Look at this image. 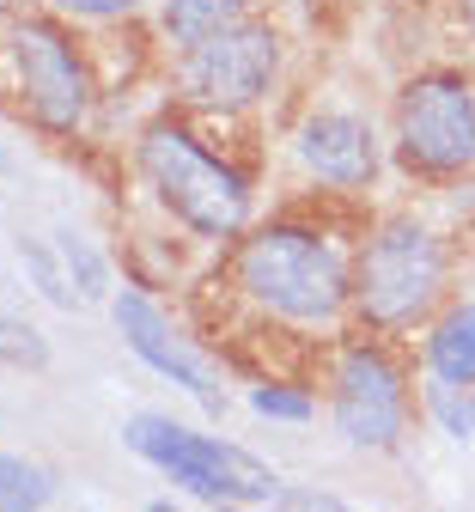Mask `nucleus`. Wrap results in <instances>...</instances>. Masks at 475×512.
Here are the masks:
<instances>
[{
    "label": "nucleus",
    "mask_w": 475,
    "mask_h": 512,
    "mask_svg": "<svg viewBox=\"0 0 475 512\" xmlns=\"http://www.w3.org/2000/svg\"><path fill=\"white\" fill-rule=\"evenodd\" d=\"M275 80H281V31L256 13L177 49V92L201 110L238 116L275 92Z\"/></svg>",
    "instance_id": "6e6552de"
},
{
    "label": "nucleus",
    "mask_w": 475,
    "mask_h": 512,
    "mask_svg": "<svg viewBox=\"0 0 475 512\" xmlns=\"http://www.w3.org/2000/svg\"><path fill=\"white\" fill-rule=\"evenodd\" d=\"M445 281H451V256L439 232L421 226L415 214H390L354 250V317L378 336L433 324Z\"/></svg>",
    "instance_id": "7ed1b4c3"
},
{
    "label": "nucleus",
    "mask_w": 475,
    "mask_h": 512,
    "mask_svg": "<svg viewBox=\"0 0 475 512\" xmlns=\"http://www.w3.org/2000/svg\"><path fill=\"white\" fill-rule=\"evenodd\" d=\"M110 324H116V336H122V348L141 360L147 372H159L165 384H177V391H189L208 415H226V391H220V378H214V366L201 360L195 348H189V336L171 324V317L141 293V287H122V293H110Z\"/></svg>",
    "instance_id": "1a4fd4ad"
},
{
    "label": "nucleus",
    "mask_w": 475,
    "mask_h": 512,
    "mask_svg": "<svg viewBox=\"0 0 475 512\" xmlns=\"http://www.w3.org/2000/svg\"><path fill=\"white\" fill-rule=\"evenodd\" d=\"M421 366L433 378H451V384H469L475 391V299H451L433 311L427 342H421Z\"/></svg>",
    "instance_id": "9b49d317"
},
{
    "label": "nucleus",
    "mask_w": 475,
    "mask_h": 512,
    "mask_svg": "<svg viewBox=\"0 0 475 512\" xmlns=\"http://www.w3.org/2000/svg\"><path fill=\"white\" fill-rule=\"evenodd\" d=\"M250 409L262 415V421H317V397L311 391H299V384H281V378H262V384H250Z\"/></svg>",
    "instance_id": "dca6fc26"
},
{
    "label": "nucleus",
    "mask_w": 475,
    "mask_h": 512,
    "mask_svg": "<svg viewBox=\"0 0 475 512\" xmlns=\"http://www.w3.org/2000/svg\"><path fill=\"white\" fill-rule=\"evenodd\" d=\"M13 256H19V269H31V281H37V293H43L49 305H67V311H74L80 293H67V263H61V250H55V244L19 232V238H13Z\"/></svg>",
    "instance_id": "2eb2a0df"
},
{
    "label": "nucleus",
    "mask_w": 475,
    "mask_h": 512,
    "mask_svg": "<svg viewBox=\"0 0 475 512\" xmlns=\"http://www.w3.org/2000/svg\"><path fill=\"white\" fill-rule=\"evenodd\" d=\"M293 159L311 183L354 196V189H372L384 147H378V128L360 110H311L293 128Z\"/></svg>",
    "instance_id": "9d476101"
},
{
    "label": "nucleus",
    "mask_w": 475,
    "mask_h": 512,
    "mask_svg": "<svg viewBox=\"0 0 475 512\" xmlns=\"http://www.w3.org/2000/svg\"><path fill=\"white\" fill-rule=\"evenodd\" d=\"M55 250H61V263H67V281H74L80 305H98V299H110V269H104V256L92 250V238H86V232L61 226V232H55Z\"/></svg>",
    "instance_id": "ddd939ff"
},
{
    "label": "nucleus",
    "mask_w": 475,
    "mask_h": 512,
    "mask_svg": "<svg viewBox=\"0 0 475 512\" xmlns=\"http://www.w3.org/2000/svg\"><path fill=\"white\" fill-rule=\"evenodd\" d=\"M134 165H141L153 202L195 238L208 244H232L250 226V183L244 171H232L220 153H208L183 122L159 116L141 128L134 141Z\"/></svg>",
    "instance_id": "f03ea898"
},
{
    "label": "nucleus",
    "mask_w": 475,
    "mask_h": 512,
    "mask_svg": "<svg viewBox=\"0 0 475 512\" xmlns=\"http://www.w3.org/2000/svg\"><path fill=\"white\" fill-rule=\"evenodd\" d=\"M7 61L19 80V104L43 135H61V141L80 135L98 104V80H92V61L74 43V31L49 13H25L7 31Z\"/></svg>",
    "instance_id": "423d86ee"
},
{
    "label": "nucleus",
    "mask_w": 475,
    "mask_h": 512,
    "mask_svg": "<svg viewBox=\"0 0 475 512\" xmlns=\"http://www.w3.org/2000/svg\"><path fill=\"white\" fill-rule=\"evenodd\" d=\"M463 25H469V31H475V0H463Z\"/></svg>",
    "instance_id": "6ab92c4d"
},
{
    "label": "nucleus",
    "mask_w": 475,
    "mask_h": 512,
    "mask_svg": "<svg viewBox=\"0 0 475 512\" xmlns=\"http://www.w3.org/2000/svg\"><path fill=\"white\" fill-rule=\"evenodd\" d=\"M49 494H55V476L43 464L0 452V512H37V506H49Z\"/></svg>",
    "instance_id": "4468645a"
},
{
    "label": "nucleus",
    "mask_w": 475,
    "mask_h": 512,
    "mask_svg": "<svg viewBox=\"0 0 475 512\" xmlns=\"http://www.w3.org/2000/svg\"><path fill=\"white\" fill-rule=\"evenodd\" d=\"M396 159L415 177H469L475 171V86L457 68H427L396 92Z\"/></svg>",
    "instance_id": "0eeeda50"
},
{
    "label": "nucleus",
    "mask_w": 475,
    "mask_h": 512,
    "mask_svg": "<svg viewBox=\"0 0 475 512\" xmlns=\"http://www.w3.org/2000/svg\"><path fill=\"white\" fill-rule=\"evenodd\" d=\"M250 13H256V0H159V37L171 49H189V43L214 37Z\"/></svg>",
    "instance_id": "f8f14e48"
},
{
    "label": "nucleus",
    "mask_w": 475,
    "mask_h": 512,
    "mask_svg": "<svg viewBox=\"0 0 475 512\" xmlns=\"http://www.w3.org/2000/svg\"><path fill=\"white\" fill-rule=\"evenodd\" d=\"M122 445L141 464H153L171 488L195 494L201 506H281V476L256 452H244V445H232L220 433H201L189 421H171L153 409L128 415Z\"/></svg>",
    "instance_id": "20e7f679"
},
{
    "label": "nucleus",
    "mask_w": 475,
    "mask_h": 512,
    "mask_svg": "<svg viewBox=\"0 0 475 512\" xmlns=\"http://www.w3.org/2000/svg\"><path fill=\"white\" fill-rule=\"evenodd\" d=\"M0 360L7 366H49V342H43V330H31V324H19V317H0Z\"/></svg>",
    "instance_id": "f3484780"
},
{
    "label": "nucleus",
    "mask_w": 475,
    "mask_h": 512,
    "mask_svg": "<svg viewBox=\"0 0 475 512\" xmlns=\"http://www.w3.org/2000/svg\"><path fill=\"white\" fill-rule=\"evenodd\" d=\"M49 7L61 19H128V13H141L147 0H49Z\"/></svg>",
    "instance_id": "a211bd4d"
},
{
    "label": "nucleus",
    "mask_w": 475,
    "mask_h": 512,
    "mask_svg": "<svg viewBox=\"0 0 475 512\" xmlns=\"http://www.w3.org/2000/svg\"><path fill=\"white\" fill-rule=\"evenodd\" d=\"M409 372L402 360L378 342V336H360V342H342L329 360V427L348 452H402L409 439Z\"/></svg>",
    "instance_id": "39448f33"
},
{
    "label": "nucleus",
    "mask_w": 475,
    "mask_h": 512,
    "mask_svg": "<svg viewBox=\"0 0 475 512\" xmlns=\"http://www.w3.org/2000/svg\"><path fill=\"white\" fill-rule=\"evenodd\" d=\"M232 287L281 324H342L354 311V256L311 220H268L232 238Z\"/></svg>",
    "instance_id": "f257e3e1"
}]
</instances>
